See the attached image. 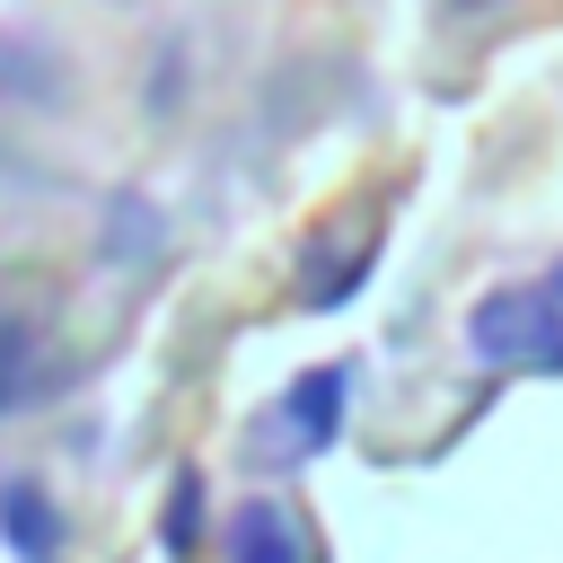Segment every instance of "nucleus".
Listing matches in <instances>:
<instances>
[{
    "label": "nucleus",
    "mask_w": 563,
    "mask_h": 563,
    "mask_svg": "<svg viewBox=\"0 0 563 563\" xmlns=\"http://www.w3.org/2000/svg\"><path fill=\"white\" fill-rule=\"evenodd\" d=\"M343 396H352V369L343 361H325V369H308L282 405H273V422L255 431V449L273 457H317V449H334V431H343Z\"/></svg>",
    "instance_id": "nucleus-2"
},
{
    "label": "nucleus",
    "mask_w": 563,
    "mask_h": 563,
    "mask_svg": "<svg viewBox=\"0 0 563 563\" xmlns=\"http://www.w3.org/2000/svg\"><path fill=\"white\" fill-rule=\"evenodd\" d=\"M466 352L484 369H563V317L545 290H484L466 308Z\"/></svg>",
    "instance_id": "nucleus-1"
},
{
    "label": "nucleus",
    "mask_w": 563,
    "mask_h": 563,
    "mask_svg": "<svg viewBox=\"0 0 563 563\" xmlns=\"http://www.w3.org/2000/svg\"><path fill=\"white\" fill-rule=\"evenodd\" d=\"M0 537H9V554H26V563H53V554H62V510H53V493H44L35 475H9V484H0Z\"/></svg>",
    "instance_id": "nucleus-3"
},
{
    "label": "nucleus",
    "mask_w": 563,
    "mask_h": 563,
    "mask_svg": "<svg viewBox=\"0 0 563 563\" xmlns=\"http://www.w3.org/2000/svg\"><path fill=\"white\" fill-rule=\"evenodd\" d=\"M18 369H26V334H0V405H18Z\"/></svg>",
    "instance_id": "nucleus-7"
},
{
    "label": "nucleus",
    "mask_w": 563,
    "mask_h": 563,
    "mask_svg": "<svg viewBox=\"0 0 563 563\" xmlns=\"http://www.w3.org/2000/svg\"><path fill=\"white\" fill-rule=\"evenodd\" d=\"M132 246H158V211H141V202L123 194V211H114V238H106V255H132Z\"/></svg>",
    "instance_id": "nucleus-5"
},
{
    "label": "nucleus",
    "mask_w": 563,
    "mask_h": 563,
    "mask_svg": "<svg viewBox=\"0 0 563 563\" xmlns=\"http://www.w3.org/2000/svg\"><path fill=\"white\" fill-rule=\"evenodd\" d=\"M194 501H202V475H176V501H167V545L194 537Z\"/></svg>",
    "instance_id": "nucleus-6"
},
{
    "label": "nucleus",
    "mask_w": 563,
    "mask_h": 563,
    "mask_svg": "<svg viewBox=\"0 0 563 563\" xmlns=\"http://www.w3.org/2000/svg\"><path fill=\"white\" fill-rule=\"evenodd\" d=\"M545 299H563V264H554V282H545Z\"/></svg>",
    "instance_id": "nucleus-8"
},
{
    "label": "nucleus",
    "mask_w": 563,
    "mask_h": 563,
    "mask_svg": "<svg viewBox=\"0 0 563 563\" xmlns=\"http://www.w3.org/2000/svg\"><path fill=\"white\" fill-rule=\"evenodd\" d=\"M229 563H299V528L282 501H238L229 519Z\"/></svg>",
    "instance_id": "nucleus-4"
},
{
    "label": "nucleus",
    "mask_w": 563,
    "mask_h": 563,
    "mask_svg": "<svg viewBox=\"0 0 563 563\" xmlns=\"http://www.w3.org/2000/svg\"><path fill=\"white\" fill-rule=\"evenodd\" d=\"M457 9H475V0H457Z\"/></svg>",
    "instance_id": "nucleus-9"
}]
</instances>
